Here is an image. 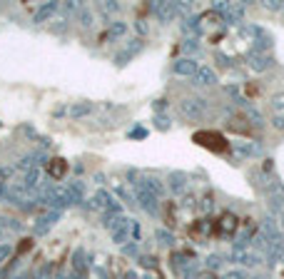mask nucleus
Listing matches in <instances>:
<instances>
[{
    "label": "nucleus",
    "mask_w": 284,
    "mask_h": 279,
    "mask_svg": "<svg viewBox=\"0 0 284 279\" xmlns=\"http://www.w3.org/2000/svg\"><path fill=\"white\" fill-rule=\"evenodd\" d=\"M83 192H85V189H83V185H80V182H73V187L67 189V197H70V202H73V205L83 202Z\"/></svg>",
    "instance_id": "412c9836"
},
{
    "label": "nucleus",
    "mask_w": 284,
    "mask_h": 279,
    "mask_svg": "<svg viewBox=\"0 0 284 279\" xmlns=\"http://www.w3.org/2000/svg\"><path fill=\"white\" fill-rule=\"evenodd\" d=\"M207 110H209V105H207V100H202V97H187V100L180 102V112H182V117H187V120H199V117H204Z\"/></svg>",
    "instance_id": "f257e3e1"
},
{
    "label": "nucleus",
    "mask_w": 284,
    "mask_h": 279,
    "mask_svg": "<svg viewBox=\"0 0 284 279\" xmlns=\"http://www.w3.org/2000/svg\"><path fill=\"white\" fill-rule=\"evenodd\" d=\"M145 185L150 187V189H152V192H155L157 197H160V194H165V185H162V182H160L157 177H147V180H145Z\"/></svg>",
    "instance_id": "4be33fe9"
},
{
    "label": "nucleus",
    "mask_w": 284,
    "mask_h": 279,
    "mask_svg": "<svg viewBox=\"0 0 284 279\" xmlns=\"http://www.w3.org/2000/svg\"><path fill=\"white\" fill-rule=\"evenodd\" d=\"M57 217H60V212H57V210H55V212H45L43 217L38 219V224H35V234H45V232L55 224Z\"/></svg>",
    "instance_id": "f3484780"
},
{
    "label": "nucleus",
    "mask_w": 284,
    "mask_h": 279,
    "mask_svg": "<svg viewBox=\"0 0 284 279\" xmlns=\"http://www.w3.org/2000/svg\"><path fill=\"white\" fill-rule=\"evenodd\" d=\"M122 35H127V23H122V20H113V23H110V28H108V37L117 40V37H122Z\"/></svg>",
    "instance_id": "6ab92c4d"
},
{
    "label": "nucleus",
    "mask_w": 284,
    "mask_h": 279,
    "mask_svg": "<svg viewBox=\"0 0 284 279\" xmlns=\"http://www.w3.org/2000/svg\"><path fill=\"white\" fill-rule=\"evenodd\" d=\"M10 252H13V247H10V245H0V264L10 257Z\"/></svg>",
    "instance_id": "bb28decb"
},
{
    "label": "nucleus",
    "mask_w": 284,
    "mask_h": 279,
    "mask_svg": "<svg viewBox=\"0 0 284 279\" xmlns=\"http://www.w3.org/2000/svg\"><path fill=\"white\" fill-rule=\"evenodd\" d=\"M43 205H48V207H65V205H70V197H67V189H62V187H57V185H53V187H48L45 192H43Z\"/></svg>",
    "instance_id": "20e7f679"
},
{
    "label": "nucleus",
    "mask_w": 284,
    "mask_h": 279,
    "mask_svg": "<svg viewBox=\"0 0 284 279\" xmlns=\"http://www.w3.org/2000/svg\"><path fill=\"white\" fill-rule=\"evenodd\" d=\"M180 10H182L180 3H155V5H152V13H155L157 20H162V23H172V20L180 15Z\"/></svg>",
    "instance_id": "0eeeda50"
},
{
    "label": "nucleus",
    "mask_w": 284,
    "mask_h": 279,
    "mask_svg": "<svg viewBox=\"0 0 284 279\" xmlns=\"http://www.w3.org/2000/svg\"><path fill=\"white\" fill-rule=\"evenodd\" d=\"M157 200H160V197L145 185V180H142V182H135V202H140V207L145 210V212H150V215L157 212V207H160Z\"/></svg>",
    "instance_id": "7ed1b4c3"
},
{
    "label": "nucleus",
    "mask_w": 284,
    "mask_h": 279,
    "mask_svg": "<svg viewBox=\"0 0 284 279\" xmlns=\"http://www.w3.org/2000/svg\"><path fill=\"white\" fill-rule=\"evenodd\" d=\"M199 70V62L192 58H180V60L172 62V75L177 77H195Z\"/></svg>",
    "instance_id": "6e6552de"
},
{
    "label": "nucleus",
    "mask_w": 284,
    "mask_h": 279,
    "mask_svg": "<svg viewBox=\"0 0 284 279\" xmlns=\"http://www.w3.org/2000/svg\"><path fill=\"white\" fill-rule=\"evenodd\" d=\"M195 142L202 145V147H207V150H212V152H225L227 150V140L220 132H209V130L195 132Z\"/></svg>",
    "instance_id": "f03ea898"
},
{
    "label": "nucleus",
    "mask_w": 284,
    "mask_h": 279,
    "mask_svg": "<svg viewBox=\"0 0 284 279\" xmlns=\"http://www.w3.org/2000/svg\"><path fill=\"white\" fill-rule=\"evenodd\" d=\"M267 202H269V210H272V212L284 210V185L279 182V180H269V187H267Z\"/></svg>",
    "instance_id": "39448f33"
},
{
    "label": "nucleus",
    "mask_w": 284,
    "mask_h": 279,
    "mask_svg": "<svg viewBox=\"0 0 284 279\" xmlns=\"http://www.w3.org/2000/svg\"><path fill=\"white\" fill-rule=\"evenodd\" d=\"M135 28H137L140 35H147V25H145V20H137V23H135Z\"/></svg>",
    "instance_id": "c756f323"
},
{
    "label": "nucleus",
    "mask_w": 284,
    "mask_h": 279,
    "mask_svg": "<svg viewBox=\"0 0 284 279\" xmlns=\"http://www.w3.org/2000/svg\"><path fill=\"white\" fill-rule=\"evenodd\" d=\"M272 107H274L277 112H284V93L272 95Z\"/></svg>",
    "instance_id": "b1692460"
},
{
    "label": "nucleus",
    "mask_w": 284,
    "mask_h": 279,
    "mask_svg": "<svg viewBox=\"0 0 284 279\" xmlns=\"http://www.w3.org/2000/svg\"><path fill=\"white\" fill-rule=\"evenodd\" d=\"M167 180H170V189L174 194H185L187 187H190L187 185V175H185V172H172Z\"/></svg>",
    "instance_id": "4468645a"
},
{
    "label": "nucleus",
    "mask_w": 284,
    "mask_h": 279,
    "mask_svg": "<svg viewBox=\"0 0 284 279\" xmlns=\"http://www.w3.org/2000/svg\"><path fill=\"white\" fill-rule=\"evenodd\" d=\"M212 207H215V197H212V194H204V197H202V205H199V210H202V212H209Z\"/></svg>",
    "instance_id": "a878e982"
},
{
    "label": "nucleus",
    "mask_w": 284,
    "mask_h": 279,
    "mask_svg": "<svg viewBox=\"0 0 284 279\" xmlns=\"http://www.w3.org/2000/svg\"><path fill=\"white\" fill-rule=\"evenodd\" d=\"M195 83H197V85H215V83H217V72H215L209 65H199L197 75H195Z\"/></svg>",
    "instance_id": "ddd939ff"
},
{
    "label": "nucleus",
    "mask_w": 284,
    "mask_h": 279,
    "mask_svg": "<svg viewBox=\"0 0 284 279\" xmlns=\"http://www.w3.org/2000/svg\"><path fill=\"white\" fill-rule=\"evenodd\" d=\"M48 172H50L53 180H62L65 172H67V162H65L62 157H53V160L48 162Z\"/></svg>",
    "instance_id": "dca6fc26"
},
{
    "label": "nucleus",
    "mask_w": 284,
    "mask_h": 279,
    "mask_svg": "<svg viewBox=\"0 0 284 279\" xmlns=\"http://www.w3.org/2000/svg\"><path fill=\"white\" fill-rule=\"evenodd\" d=\"M185 207H195V197L187 194V197H185Z\"/></svg>",
    "instance_id": "7c9ffc66"
},
{
    "label": "nucleus",
    "mask_w": 284,
    "mask_h": 279,
    "mask_svg": "<svg viewBox=\"0 0 284 279\" xmlns=\"http://www.w3.org/2000/svg\"><path fill=\"white\" fill-rule=\"evenodd\" d=\"M57 10H60V3H43L38 10H35V23H45V20H50L53 23V15H55Z\"/></svg>",
    "instance_id": "9d476101"
},
{
    "label": "nucleus",
    "mask_w": 284,
    "mask_h": 279,
    "mask_svg": "<svg viewBox=\"0 0 284 279\" xmlns=\"http://www.w3.org/2000/svg\"><path fill=\"white\" fill-rule=\"evenodd\" d=\"M120 10V5L117 3H100V13H105V15H113Z\"/></svg>",
    "instance_id": "393cba45"
},
{
    "label": "nucleus",
    "mask_w": 284,
    "mask_h": 279,
    "mask_svg": "<svg viewBox=\"0 0 284 279\" xmlns=\"http://www.w3.org/2000/svg\"><path fill=\"white\" fill-rule=\"evenodd\" d=\"M92 112V102H78L70 107V117H85Z\"/></svg>",
    "instance_id": "aec40b11"
},
{
    "label": "nucleus",
    "mask_w": 284,
    "mask_h": 279,
    "mask_svg": "<svg viewBox=\"0 0 284 279\" xmlns=\"http://www.w3.org/2000/svg\"><path fill=\"white\" fill-rule=\"evenodd\" d=\"M130 234H132V222L125 217V222H120V224L113 229V242L122 245V242H127V240H130Z\"/></svg>",
    "instance_id": "9b49d317"
},
{
    "label": "nucleus",
    "mask_w": 284,
    "mask_h": 279,
    "mask_svg": "<svg viewBox=\"0 0 284 279\" xmlns=\"http://www.w3.org/2000/svg\"><path fill=\"white\" fill-rule=\"evenodd\" d=\"M90 205H92V210H97V212H120V207L115 205L113 194L110 192H105V189H100V192H95L92 194V200H90Z\"/></svg>",
    "instance_id": "423d86ee"
},
{
    "label": "nucleus",
    "mask_w": 284,
    "mask_h": 279,
    "mask_svg": "<svg viewBox=\"0 0 284 279\" xmlns=\"http://www.w3.org/2000/svg\"><path fill=\"white\" fill-rule=\"evenodd\" d=\"M78 18H80V25H83V28H90V25H92V13H90V8H80Z\"/></svg>",
    "instance_id": "5701e85b"
},
{
    "label": "nucleus",
    "mask_w": 284,
    "mask_h": 279,
    "mask_svg": "<svg viewBox=\"0 0 284 279\" xmlns=\"http://www.w3.org/2000/svg\"><path fill=\"white\" fill-rule=\"evenodd\" d=\"M197 50V40H187L185 43V53H195Z\"/></svg>",
    "instance_id": "c85d7f7f"
},
{
    "label": "nucleus",
    "mask_w": 284,
    "mask_h": 279,
    "mask_svg": "<svg viewBox=\"0 0 284 279\" xmlns=\"http://www.w3.org/2000/svg\"><path fill=\"white\" fill-rule=\"evenodd\" d=\"M272 127L279 130V132H284V115H277V117L272 120Z\"/></svg>",
    "instance_id": "cd10ccee"
},
{
    "label": "nucleus",
    "mask_w": 284,
    "mask_h": 279,
    "mask_svg": "<svg viewBox=\"0 0 284 279\" xmlns=\"http://www.w3.org/2000/svg\"><path fill=\"white\" fill-rule=\"evenodd\" d=\"M217 13L225 15L227 23H239L244 18V5L242 3H220L217 5Z\"/></svg>",
    "instance_id": "1a4fd4ad"
},
{
    "label": "nucleus",
    "mask_w": 284,
    "mask_h": 279,
    "mask_svg": "<svg viewBox=\"0 0 284 279\" xmlns=\"http://www.w3.org/2000/svg\"><path fill=\"white\" fill-rule=\"evenodd\" d=\"M269 65H272V58H269V55H259V53H252V55H250V67L257 70V72L269 70Z\"/></svg>",
    "instance_id": "a211bd4d"
},
{
    "label": "nucleus",
    "mask_w": 284,
    "mask_h": 279,
    "mask_svg": "<svg viewBox=\"0 0 284 279\" xmlns=\"http://www.w3.org/2000/svg\"><path fill=\"white\" fill-rule=\"evenodd\" d=\"M232 152L237 157H242V160H250V157L259 155V147L252 145V142H234V145H232Z\"/></svg>",
    "instance_id": "f8f14e48"
},
{
    "label": "nucleus",
    "mask_w": 284,
    "mask_h": 279,
    "mask_svg": "<svg viewBox=\"0 0 284 279\" xmlns=\"http://www.w3.org/2000/svg\"><path fill=\"white\" fill-rule=\"evenodd\" d=\"M237 229V217L234 215H222V219L215 224V234H232Z\"/></svg>",
    "instance_id": "2eb2a0df"
}]
</instances>
